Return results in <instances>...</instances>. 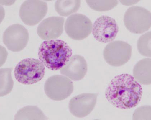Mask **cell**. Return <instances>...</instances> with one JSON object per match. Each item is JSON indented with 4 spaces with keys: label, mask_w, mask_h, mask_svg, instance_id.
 Instances as JSON below:
<instances>
[{
    "label": "cell",
    "mask_w": 151,
    "mask_h": 120,
    "mask_svg": "<svg viewBox=\"0 0 151 120\" xmlns=\"http://www.w3.org/2000/svg\"><path fill=\"white\" fill-rule=\"evenodd\" d=\"M142 89L134 77L123 74L115 77L106 90V99L111 104L120 109L135 107L142 99Z\"/></svg>",
    "instance_id": "obj_1"
},
{
    "label": "cell",
    "mask_w": 151,
    "mask_h": 120,
    "mask_svg": "<svg viewBox=\"0 0 151 120\" xmlns=\"http://www.w3.org/2000/svg\"><path fill=\"white\" fill-rule=\"evenodd\" d=\"M39 60L50 70H60L69 60L72 55L71 48L61 40L44 41L38 50Z\"/></svg>",
    "instance_id": "obj_2"
},
{
    "label": "cell",
    "mask_w": 151,
    "mask_h": 120,
    "mask_svg": "<svg viewBox=\"0 0 151 120\" xmlns=\"http://www.w3.org/2000/svg\"><path fill=\"white\" fill-rule=\"evenodd\" d=\"M45 73V68L40 60L34 58L24 59L16 65L14 75L19 83L26 85L40 81Z\"/></svg>",
    "instance_id": "obj_3"
},
{
    "label": "cell",
    "mask_w": 151,
    "mask_h": 120,
    "mask_svg": "<svg viewBox=\"0 0 151 120\" xmlns=\"http://www.w3.org/2000/svg\"><path fill=\"white\" fill-rule=\"evenodd\" d=\"M124 22L126 28L132 33H143L151 27V12L141 6H132L124 14Z\"/></svg>",
    "instance_id": "obj_4"
},
{
    "label": "cell",
    "mask_w": 151,
    "mask_h": 120,
    "mask_svg": "<svg viewBox=\"0 0 151 120\" xmlns=\"http://www.w3.org/2000/svg\"><path fill=\"white\" fill-rule=\"evenodd\" d=\"M45 94L49 98L60 101L68 97L73 93V85L69 78L63 75H52L46 81L44 87Z\"/></svg>",
    "instance_id": "obj_5"
},
{
    "label": "cell",
    "mask_w": 151,
    "mask_h": 120,
    "mask_svg": "<svg viewBox=\"0 0 151 120\" xmlns=\"http://www.w3.org/2000/svg\"><path fill=\"white\" fill-rule=\"evenodd\" d=\"M132 47L122 41H115L106 46L103 52L106 63L113 67L121 66L130 60Z\"/></svg>",
    "instance_id": "obj_6"
},
{
    "label": "cell",
    "mask_w": 151,
    "mask_h": 120,
    "mask_svg": "<svg viewBox=\"0 0 151 120\" xmlns=\"http://www.w3.org/2000/svg\"><path fill=\"white\" fill-rule=\"evenodd\" d=\"M65 28V32L70 38L81 40L91 34L93 24L89 18L84 15L74 14L67 18Z\"/></svg>",
    "instance_id": "obj_7"
},
{
    "label": "cell",
    "mask_w": 151,
    "mask_h": 120,
    "mask_svg": "<svg viewBox=\"0 0 151 120\" xmlns=\"http://www.w3.org/2000/svg\"><path fill=\"white\" fill-rule=\"evenodd\" d=\"M47 9V5L45 1L27 0L24 1L20 6L19 17L26 25L34 26L45 17Z\"/></svg>",
    "instance_id": "obj_8"
},
{
    "label": "cell",
    "mask_w": 151,
    "mask_h": 120,
    "mask_svg": "<svg viewBox=\"0 0 151 120\" xmlns=\"http://www.w3.org/2000/svg\"><path fill=\"white\" fill-rule=\"evenodd\" d=\"M29 39L27 29L20 24H15L9 26L4 31L3 41L9 50L17 52L25 48Z\"/></svg>",
    "instance_id": "obj_9"
},
{
    "label": "cell",
    "mask_w": 151,
    "mask_h": 120,
    "mask_svg": "<svg viewBox=\"0 0 151 120\" xmlns=\"http://www.w3.org/2000/svg\"><path fill=\"white\" fill-rule=\"evenodd\" d=\"M93 34L97 40L103 43L114 40L119 32V27L114 19L107 16L98 18L93 26Z\"/></svg>",
    "instance_id": "obj_10"
},
{
    "label": "cell",
    "mask_w": 151,
    "mask_h": 120,
    "mask_svg": "<svg viewBox=\"0 0 151 120\" xmlns=\"http://www.w3.org/2000/svg\"><path fill=\"white\" fill-rule=\"evenodd\" d=\"M98 95L96 93H83L74 97L69 104L70 113L79 118L88 116L94 109Z\"/></svg>",
    "instance_id": "obj_11"
},
{
    "label": "cell",
    "mask_w": 151,
    "mask_h": 120,
    "mask_svg": "<svg viewBox=\"0 0 151 120\" xmlns=\"http://www.w3.org/2000/svg\"><path fill=\"white\" fill-rule=\"evenodd\" d=\"M64 22L65 19L62 17L53 16L47 18L38 26V35L44 40L58 38L63 33Z\"/></svg>",
    "instance_id": "obj_12"
},
{
    "label": "cell",
    "mask_w": 151,
    "mask_h": 120,
    "mask_svg": "<svg viewBox=\"0 0 151 120\" xmlns=\"http://www.w3.org/2000/svg\"><path fill=\"white\" fill-rule=\"evenodd\" d=\"M87 70V63L84 57L75 55L60 69V73L74 81H78L84 78Z\"/></svg>",
    "instance_id": "obj_13"
},
{
    "label": "cell",
    "mask_w": 151,
    "mask_h": 120,
    "mask_svg": "<svg viewBox=\"0 0 151 120\" xmlns=\"http://www.w3.org/2000/svg\"><path fill=\"white\" fill-rule=\"evenodd\" d=\"M151 58L143 59L138 62L133 70L134 77L139 83L151 84Z\"/></svg>",
    "instance_id": "obj_14"
},
{
    "label": "cell",
    "mask_w": 151,
    "mask_h": 120,
    "mask_svg": "<svg viewBox=\"0 0 151 120\" xmlns=\"http://www.w3.org/2000/svg\"><path fill=\"white\" fill-rule=\"evenodd\" d=\"M79 0H58L55 3L56 11L62 16H67L76 12L80 8Z\"/></svg>",
    "instance_id": "obj_15"
},
{
    "label": "cell",
    "mask_w": 151,
    "mask_h": 120,
    "mask_svg": "<svg viewBox=\"0 0 151 120\" xmlns=\"http://www.w3.org/2000/svg\"><path fill=\"white\" fill-rule=\"evenodd\" d=\"M46 116L37 106H27L20 109L14 116V120H45Z\"/></svg>",
    "instance_id": "obj_16"
},
{
    "label": "cell",
    "mask_w": 151,
    "mask_h": 120,
    "mask_svg": "<svg viewBox=\"0 0 151 120\" xmlns=\"http://www.w3.org/2000/svg\"><path fill=\"white\" fill-rule=\"evenodd\" d=\"M11 68L1 69V96L9 94L12 91L14 81L11 73Z\"/></svg>",
    "instance_id": "obj_17"
},
{
    "label": "cell",
    "mask_w": 151,
    "mask_h": 120,
    "mask_svg": "<svg viewBox=\"0 0 151 120\" xmlns=\"http://www.w3.org/2000/svg\"><path fill=\"white\" fill-rule=\"evenodd\" d=\"M137 47L141 55L151 57V32L141 36L137 42Z\"/></svg>",
    "instance_id": "obj_18"
},
{
    "label": "cell",
    "mask_w": 151,
    "mask_h": 120,
    "mask_svg": "<svg viewBox=\"0 0 151 120\" xmlns=\"http://www.w3.org/2000/svg\"><path fill=\"white\" fill-rule=\"evenodd\" d=\"M91 9L97 11H106L115 7L118 4L117 1H86Z\"/></svg>",
    "instance_id": "obj_19"
}]
</instances>
